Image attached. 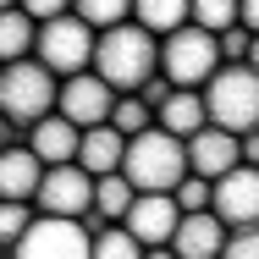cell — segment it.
<instances>
[{"label": "cell", "mask_w": 259, "mask_h": 259, "mask_svg": "<svg viewBox=\"0 0 259 259\" xmlns=\"http://www.w3.org/2000/svg\"><path fill=\"white\" fill-rule=\"evenodd\" d=\"M89 193H94V177H89V171H77V165H45L28 204H33V215L83 221V215H89Z\"/></svg>", "instance_id": "8"}, {"label": "cell", "mask_w": 259, "mask_h": 259, "mask_svg": "<svg viewBox=\"0 0 259 259\" xmlns=\"http://www.w3.org/2000/svg\"><path fill=\"white\" fill-rule=\"evenodd\" d=\"M116 226L138 248H165V237L177 226V204H171V193H133V204H127V215Z\"/></svg>", "instance_id": "11"}, {"label": "cell", "mask_w": 259, "mask_h": 259, "mask_svg": "<svg viewBox=\"0 0 259 259\" xmlns=\"http://www.w3.org/2000/svg\"><path fill=\"white\" fill-rule=\"evenodd\" d=\"M188 22L204 33H226L237 28V0H188Z\"/></svg>", "instance_id": "22"}, {"label": "cell", "mask_w": 259, "mask_h": 259, "mask_svg": "<svg viewBox=\"0 0 259 259\" xmlns=\"http://www.w3.org/2000/svg\"><path fill=\"white\" fill-rule=\"evenodd\" d=\"M121 133L116 127H83L77 133V155H72V165L77 171H89V177H105V171H116L121 165Z\"/></svg>", "instance_id": "17"}, {"label": "cell", "mask_w": 259, "mask_h": 259, "mask_svg": "<svg viewBox=\"0 0 259 259\" xmlns=\"http://www.w3.org/2000/svg\"><path fill=\"white\" fill-rule=\"evenodd\" d=\"M127 204H133V188L121 182V171H105V177H94V193H89V215H83V232L94 237L100 226H116V221L127 215Z\"/></svg>", "instance_id": "15"}, {"label": "cell", "mask_w": 259, "mask_h": 259, "mask_svg": "<svg viewBox=\"0 0 259 259\" xmlns=\"http://www.w3.org/2000/svg\"><path fill=\"white\" fill-rule=\"evenodd\" d=\"M221 243H226V226H221L209 209L204 215H177V226H171V237H165L171 259H215Z\"/></svg>", "instance_id": "13"}, {"label": "cell", "mask_w": 259, "mask_h": 259, "mask_svg": "<svg viewBox=\"0 0 259 259\" xmlns=\"http://www.w3.org/2000/svg\"><path fill=\"white\" fill-rule=\"evenodd\" d=\"M6 144H11V127H6V116H0V149H6Z\"/></svg>", "instance_id": "33"}, {"label": "cell", "mask_w": 259, "mask_h": 259, "mask_svg": "<svg viewBox=\"0 0 259 259\" xmlns=\"http://www.w3.org/2000/svg\"><path fill=\"white\" fill-rule=\"evenodd\" d=\"M254 22H259V0H237V28L254 33Z\"/></svg>", "instance_id": "31"}, {"label": "cell", "mask_w": 259, "mask_h": 259, "mask_svg": "<svg viewBox=\"0 0 259 259\" xmlns=\"http://www.w3.org/2000/svg\"><path fill=\"white\" fill-rule=\"evenodd\" d=\"M215 259H259V232H254V226H232Z\"/></svg>", "instance_id": "28"}, {"label": "cell", "mask_w": 259, "mask_h": 259, "mask_svg": "<svg viewBox=\"0 0 259 259\" xmlns=\"http://www.w3.org/2000/svg\"><path fill=\"white\" fill-rule=\"evenodd\" d=\"M127 22H133V28H144V33H155V39H165L171 28H182V22H188V0H133Z\"/></svg>", "instance_id": "19"}, {"label": "cell", "mask_w": 259, "mask_h": 259, "mask_svg": "<svg viewBox=\"0 0 259 259\" xmlns=\"http://www.w3.org/2000/svg\"><path fill=\"white\" fill-rule=\"evenodd\" d=\"M89 259H144V248L121 232V226H100L89 237Z\"/></svg>", "instance_id": "24"}, {"label": "cell", "mask_w": 259, "mask_h": 259, "mask_svg": "<svg viewBox=\"0 0 259 259\" xmlns=\"http://www.w3.org/2000/svg\"><path fill=\"white\" fill-rule=\"evenodd\" d=\"M182 155H188V177H204V182H215L232 165H243L237 160V138L221 133V127H199L193 138H182Z\"/></svg>", "instance_id": "12"}, {"label": "cell", "mask_w": 259, "mask_h": 259, "mask_svg": "<svg viewBox=\"0 0 259 259\" xmlns=\"http://www.w3.org/2000/svg\"><path fill=\"white\" fill-rule=\"evenodd\" d=\"M11 6H17V0H0V11H11Z\"/></svg>", "instance_id": "34"}, {"label": "cell", "mask_w": 259, "mask_h": 259, "mask_svg": "<svg viewBox=\"0 0 259 259\" xmlns=\"http://www.w3.org/2000/svg\"><path fill=\"white\" fill-rule=\"evenodd\" d=\"M121 182L133 193H171L182 177H188V155H182V138L160 133V127H144L121 144Z\"/></svg>", "instance_id": "2"}, {"label": "cell", "mask_w": 259, "mask_h": 259, "mask_svg": "<svg viewBox=\"0 0 259 259\" xmlns=\"http://www.w3.org/2000/svg\"><path fill=\"white\" fill-rule=\"evenodd\" d=\"M144 259H171V248H144Z\"/></svg>", "instance_id": "32"}, {"label": "cell", "mask_w": 259, "mask_h": 259, "mask_svg": "<svg viewBox=\"0 0 259 259\" xmlns=\"http://www.w3.org/2000/svg\"><path fill=\"white\" fill-rule=\"evenodd\" d=\"M55 83H61V77H50L33 55L0 66V116H6V127H11V133H17V127L28 133L39 116H50L55 110Z\"/></svg>", "instance_id": "5"}, {"label": "cell", "mask_w": 259, "mask_h": 259, "mask_svg": "<svg viewBox=\"0 0 259 259\" xmlns=\"http://www.w3.org/2000/svg\"><path fill=\"white\" fill-rule=\"evenodd\" d=\"M155 127L171 133V138H193L204 127V105H199V89H171V100L155 110Z\"/></svg>", "instance_id": "18"}, {"label": "cell", "mask_w": 259, "mask_h": 259, "mask_svg": "<svg viewBox=\"0 0 259 259\" xmlns=\"http://www.w3.org/2000/svg\"><path fill=\"white\" fill-rule=\"evenodd\" d=\"M171 204H177V215H204L209 209V182L204 177H182L171 188Z\"/></svg>", "instance_id": "26"}, {"label": "cell", "mask_w": 259, "mask_h": 259, "mask_svg": "<svg viewBox=\"0 0 259 259\" xmlns=\"http://www.w3.org/2000/svg\"><path fill=\"white\" fill-rule=\"evenodd\" d=\"M215 55H221V66H254V33L248 28L215 33Z\"/></svg>", "instance_id": "25"}, {"label": "cell", "mask_w": 259, "mask_h": 259, "mask_svg": "<svg viewBox=\"0 0 259 259\" xmlns=\"http://www.w3.org/2000/svg\"><path fill=\"white\" fill-rule=\"evenodd\" d=\"M39 171H45V165L28 155V144H6V149H0V199L28 204L33 188H39Z\"/></svg>", "instance_id": "16"}, {"label": "cell", "mask_w": 259, "mask_h": 259, "mask_svg": "<svg viewBox=\"0 0 259 259\" xmlns=\"http://www.w3.org/2000/svg\"><path fill=\"white\" fill-rule=\"evenodd\" d=\"M105 127H116L121 138H133V133L155 127V116H149V105H138L133 94H116V105H110V116H105Z\"/></svg>", "instance_id": "23"}, {"label": "cell", "mask_w": 259, "mask_h": 259, "mask_svg": "<svg viewBox=\"0 0 259 259\" xmlns=\"http://www.w3.org/2000/svg\"><path fill=\"white\" fill-rule=\"evenodd\" d=\"M127 11H133V0H72V17L83 22V28H116V22H127Z\"/></svg>", "instance_id": "21"}, {"label": "cell", "mask_w": 259, "mask_h": 259, "mask_svg": "<svg viewBox=\"0 0 259 259\" xmlns=\"http://www.w3.org/2000/svg\"><path fill=\"white\" fill-rule=\"evenodd\" d=\"M28 155L39 160V165H72L77 155V127L72 121H61V116H39L33 127H28Z\"/></svg>", "instance_id": "14"}, {"label": "cell", "mask_w": 259, "mask_h": 259, "mask_svg": "<svg viewBox=\"0 0 259 259\" xmlns=\"http://www.w3.org/2000/svg\"><path fill=\"white\" fill-rule=\"evenodd\" d=\"M199 105H204V127H221L232 138L254 133L259 121V77L254 66H215L199 89Z\"/></svg>", "instance_id": "3"}, {"label": "cell", "mask_w": 259, "mask_h": 259, "mask_svg": "<svg viewBox=\"0 0 259 259\" xmlns=\"http://www.w3.org/2000/svg\"><path fill=\"white\" fill-rule=\"evenodd\" d=\"M89 55H94V28H83L72 11L66 17H50V22H33V61L50 77L89 72Z\"/></svg>", "instance_id": "6"}, {"label": "cell", "mask_w": 259, "mask_h": 259, "mask_svg": "<svg viewBox=\"0 0 259 259\" xmlns=\"http://www.w3.org/2000/svg\"><path fill=\"white\" fill-rule=\"evenodd\" d=\"M28 221H33V209H28V204H11V199H0V248H11V243L28 232Z\"/></svg>", "instance_id": "27"}, {"label": "cell", "mask_w": 259, "mask_h": 259, "mask_svg": "<svg viewBox=\"0 0 259 259\" xmlns=\"http://www.w3.org/2000/svg\"><path fill=\"white\" fill-rule=\"evenodd\" d=\"M133 100H138V105H149V116H155L160 105L171 100V83H165V77L155 72V77H144V83H138V94H133Z\"/></svg>", "instance_id": "30"}, {"label": "cell", "mask_w": 259, "mask_h": 259, "mask_svg": "<svg viewBox=\"0 0 259 259\" xmlns=\"http://www.w3.org/2000/svg\"><path fill=\"white\" fill-rule=\"evenodd\" d=\"M17 11L28 22H50V17H66L72 11V0H17Z\"/></svg>", "instance_id": "29"}, {"label": "cell", "mask_w": 259, "mask_h": 259, "mask_svg": "<svg viewBox=\"0 0 259 259\" xmlns=\"http://www.w3.org/2000/svg\"><path fill=\"white\" fill-rule=\"evenodd\" d=\"M215 66H221L215 33L193 28V22H182V28H171L165 39H155V72L171 89H204V77Z\"/></svg>", "instance_id": "4"}, {"label": "cell", "mask_w": 259, "mask_h": 259, "mask_svg": "<svg viewBox=\"0 0 259 259\" xmlns=\"http://www.w3.org/2000/svg\"><path fill=\"white\" fill-rule=\"evenodd\" d=\"M209 215L226 232L259 221V177H254V165H232V171H221L209 182Z\"/></svg>", "instance_id": "9"}, {"label": "cell", "mask_w": 259, "mask_h": 259, "mask_svg": "<svg viewBox=\"0 0 259 259\" xmlns=\"http://www.w3.org/2000/svg\"><path fill=\"white\" fill-rule=\"evenodd\" d=\"M28 55H33V22L11 6V11H0V66L28 61Z\"/></svg>", "instance_id": "20"}, {"label": "cell", "mask_w": 259, "mask_h": 259, "mask_svg": "<svg viewBox=\"0 0 259 259\" xmlns=\"http://www.w3.org/2000/svg\"><path fill=\"white\" fill-rule=\"evenodd\" d=\"M110 105H116V94L105 89L94 72H72V77H61V83H55V116H61V121H72L77 133H83V127H105Z\"/></svg>", "instance_id": "10"}, {"label": "cell", "mask_w": 259, "mask_h": 259, "mask_svg": "<svg viewBox=\"0 0 259 259\" xmlns=\"http://www.w3.org/2000/svg\"><path fill=\"white\" fill-rule=\"evenodd\" d=\"M89 72L100 77L110 94H138L144 77H155V33L133 28V22H116L94 33V55H89Z\"/></svg>", "instance_id": "1"}, {"label": "cell", "mask_w": 259, "mask_h": 259, "mask_svg": "<svg viewBox=\"0 0 259 259\" xmlns=\"http://www.w3.org/2000/svg\"><path fill=\"white\" fill-rule=\"evenodd\" d=\"M11 259H89V232H83V221L33 215L28 232L11 243Z\"/></svg>", "instance_id": "7"}]
</instances>
